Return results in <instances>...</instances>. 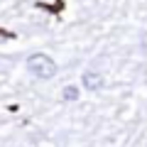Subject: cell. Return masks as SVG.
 Here are the masks:
<instances>
[{"mask_svg": "<svg viewBox=\"0 0 147 147\" xmlns=\"http://www.w3.org/2000/svg\"><path fill=\"white\" fill-rule=\"evenodd\" d=\"M27 71L32 74V76H37V79H54V74H57V64H54L52 57H47V54H32L30 59H27Z\"/></svg>", "mask_w": 147, "mask_h": 147, "instance_id": "cell-1", "label": "cell"}, {"mask_svg": "<svg viewBox=\"0 0 147 147\" xmlns=\"http://www.w3.org/2000/svg\"><path fill=\"white\" fill-rule=\"evenodd\" d=\"M81 84H84L86 91H100L105 86V79L100 76L98 71H86L84 76H81Z\"/></svg>", "mask_w": 147, "mask_h": 147, "instance_id": "cell-2", "label": "cell"}, {"mask_svg": "<svg viewBox=\"0 0 147 147\" xmlns=\"http://www.w3.org/2000/svg\"><path fill=\"white\" fill-rule=\"evenodd\" d=\"M79 98V91L74 88V86H66L64 88V100H76Z\"/></svg>", "mask_w": 147, "mask_h": 147, "instance_id": "cell-3", "label": "cell"}]
</instances>
